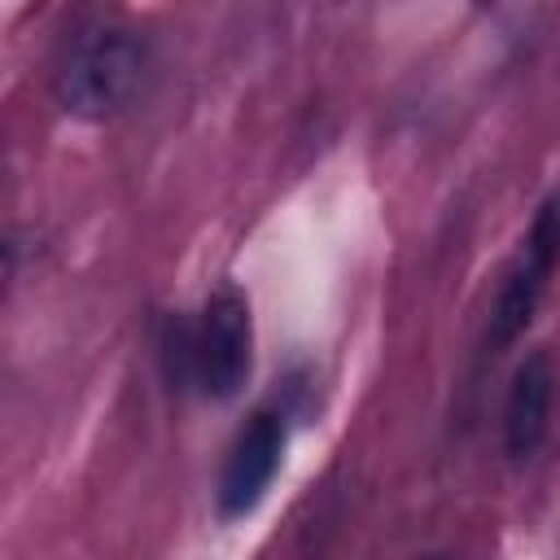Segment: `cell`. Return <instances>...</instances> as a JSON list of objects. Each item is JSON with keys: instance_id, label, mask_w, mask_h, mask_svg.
I'll use <instances>...</instances> for the list:
<instances>
[{"instance_id": "6", "label": "cell", "mask_w": 560, "mask_h": 560, "mask_svg": "<svg viewBox=\"0 0 560 560\" xmlns=\"http://www.w3.org/2000/svg\"><path fill=\"white\" fill-rule=\"evenodd\" d=\"M433 560H438V556H433Z\"/></svg>"}, {"instance_id": "4", "label": "cell", "mask_w": 560, "mask_h": 560, "mask_svg": "<svg viewBox=\"0 0 560 560\" xmlns=\"http://www.w3.org/2000/svg\"><path fill=\"white\" fill-rule=\"evenodd\" d=\"M280 455H284V429H280L276 416L258 411L241 429V438H236V446L223 464V481H219L223 516H245V512L258 508V499L267 494V486L280 468Z\"/></svg>"}, {"instance_id": "5", "label": "cell", "mask_w": 560, "mask_h": 560, "mask_svg": "<svg viewBox=\"0 0 560 560\" xmlns=\"http://www.w3.org/2000/svg\"><path fill=\"white\" fill-rule=\"evenodd\" d=\"M551 363L547 354H529L508 389V411H503V442L508 455L525 459L538 451L542 433H547V416H551Z\"/></svg>"}, {"instance_id": "1", "label": "cell", "mask_w": 560, "mask_h": 560, "mask_svg": "<svg viewBox=\"0 0 560 560\" xmlns=\"http://www.w3.org/2000/svg\"><path fill=\"white\" fill-rule=\"evenodd\" d=\"M144 74V48L122 26H96L74 39L57 70V96L79 118H109L118 114Z\"/></svg>"}, {"instance_id": "3", "label": "cell", "mask_w": 560, "mask_h": 560, "mask_svg": "<svg viewBox=\"0 0 560 560\" xmlns=\"http://www.w3.org/2000/svg\"><path fill=\"white\" fill-rule=\"evenodd\" d=\"M556 254H560V206H542L521 262L508 271L503 289H499V302L490 315V341L494 346H508L512 337L525 332V324L534 319V306L542 298V284L556 267Z\"/></svg>"}, {"instance_id": "2", "label": "cell", "mask_w": 560, "mask_h": 560, "mask_svg": "<svg viewBox=\"0 0 560 560\" xmlns=\"http://www.w3.org/2000/svg\"><path fill=\"white\" fill-rule=\"evenodd\" d=\"M254 363V324H249V302L236 289H219L197 328V381L214 398H232Z\"/></svg>"}]
</instances>
